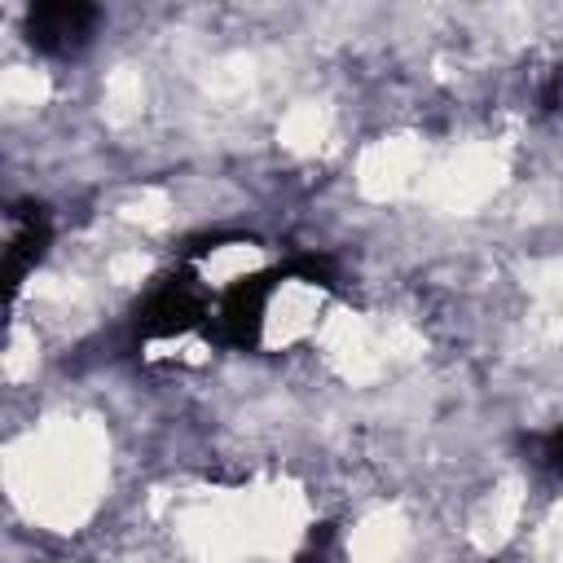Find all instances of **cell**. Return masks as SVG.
<instances>
[{
  "mask_svg": "<svg viewBox=\"0 0 563 563\" xmlns=\"http://www.w3.org/2000/svg\"><path fill=\"white\" fill-rule=\"evenodd\" d=\"M97 26V9L88 4H40L26 13V35L44 53H70L79 48Z\"/></svg>",
  "mask_w": 563,
  "mask_h": 563,
  "instance_id": "6da1fadb",
  "label": "cell"
}]
</instances>
